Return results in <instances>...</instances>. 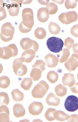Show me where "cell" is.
<instances>
[{
    "label": "cell",
    "instance_id": "obj_36",
    "mask_svg": "<svg viewBox=\"0 0 78 122\" xmlns=\"http://www.w3.org/2000/svg\"><path fill=\"white\" fill-rule=\"evenodd\" d=\"M0 20H2L6 17V13L4 8L3 6V4L2 1H0Z\"/></svg>",
    "mask_w": 78,
    "mask_h": 122
},
{
    "label": "cell",
    "instance_id": "obj_19",
    "mask_svg": "<svg viewBox=\"0 0 78 122\" xmlns=\"http://www.w3.org/2000/svg\"><path fill=\"white\" fill-rule=\"evenodd\" d=\"M14 114L16 117L19 118L24 116L26 113L25 109L22 105L17 103L13 107Z\"/></svg>",
    "mask_w": 78,
    "mask_h": 122
},
{
    "label": "cell",
    "instance_id": "obj_40",
    "mask_svg": "<svg viewBox=\"0 0 78 122\" xmlns=\"http://www.w3.org/2000/svg\"><path fill=\"white\" fill-rule=\"evenodd\" d=\"M73 51L74 53L78 54V43L74 44L73 46Z\"/></svg>",
    "mask_w": 78,
    "mask_h": 122
},
{
    "label": "cell",
    "instance_id": "obj_39",
    "mask_svg": "<svg viewBox=\"0 0 78 122\" xmlns=\"http://www.w3.org/2000/svg\"><path fill=\"white\" fill-rule=\"evenodd\" d=\"M70 89L73 93H78V83H75L73 86L70 87Z\"/></svg>",
    "mask_w": 78,
    "mask_h": 122
},
{
    "label": "cell",
    "instance_id": "obj_4",
    "mask_svg": "<svg viewBox=\"0 0 78 122\" xmlns=\"http://www.w3.org/2000/svg\"><path fill=\"white\" fill-rule=\"evenodd\" d=\"M49 86L45 81H41L35 86L32 92L34 98H41L44 97L48 91Z\"/></svg>",
    "mask_w": 78,
    "mask_h": 122
},
{
    "label": "cell",
    "instance_id": "obj_16",
    "mask_svg": "<svg viewBox=\"0 0 78 122\" xmlns=\"http://www.w3.org/2000/svg\"><path fill=\"white\" fill-rule=\"evenodd\" d=\"M9 108L6 106H1L0 108V122H9Z\"/></svg>",
    "mask_w": 78,
    "mask_h": 122
},
{
    "label": "cell",
    "instance_id": "obj_9",
    "mask_svg": "<svg viewBox=\"0 0 78 122\" xmlns=\"http://www.w3.org/2000/svg\"><path fill=\"white\" fill-rule=\"evenodd\" d=\"M65 66L66 69L70 72L74 71L78 67V54H73L67 61Z\"/></svg>",
    "mask_w": 78,
    "mask_h": 122
},
{
    "label": "cell",
    "instance_id": "obj_32",
    "mask_svg": "<svg viewBox=\"0 0 78 122\" xmlns=\"http://www.w3.org/2000/svg\"><path fill=\"white\" fill-rule=\"evenodd\" d=\"M0 105L5 104L8 105L9 102L8 95L7 93L5 92H1L0 93Z\"/></svg>",
    "mask_w": 78,
    "mask_h": 122
},
{
    "label": "cell",
    "instance_id": "obj_24",
    "mask_svg": "<svg viewBox=\"0 0 78 122\" xmlns=\"http://www.w3.org/2000/svg\"><path fill=\"white\" fill-rule=\"evenodd\" d=\"M48 28L50 32L52 35H57L60 31L61 28L59 25L51 21L49 25Z\"/></svg>",
    "mask_w": 78,
    "mask_h": 122
},
{
    "label": "cell",
    "instance_id": "obj_41",
    "mask_svg": "<svg viewBox=\"0 0 78 122\" xmlns=\"http://www.w3.org/2000/svg\"><path fill=\"white\" fill-rule=\"evenodd\" d=\"M38 2L40 4L43 5H47L49 4V3L50 0H38Z\"/></svg>",
    "mask_w": 78,
    "mask_h": 122
},
{
    "label": "cell",
    "instance_id": "obj_31",
    "mask_svg": "<svg viewBox=\"0 0 78 122\" xmlns=\"http://www.w3.org/2000/svg\"><path fill=\"white\" fill-rule=\"evenodd\" d=\"M10 84V80L8 77L5 76H2L0 78V87L2 88H7Z\"/></svg>",
    "mask_w": 78,
    "mask_h": 122
},
{
    "label": "cell",
    "instance_id": "obj_30",
    "mask_svg": "<svg viewBox=\"0 0 78 122\" xmlns=\"http://www.w3.org/2000/svg\"><path fill=\"white\" fill-rule=\"evenodd\" d=\"M46 8L48 10L49 15L55 14L58 10L57 5L55 3H49L46 5Z\"/></svg>",
    "mask_w": 78,
    "mask_h": 122
},
{
    "label": "cell",
    "instance_id": "obj_42",
    "mask_svg": "<svg viewBox=\"0 0 78 122\" xmlns=\"http://www.w3.org/2000/svg\"><path fill=\"white\" fill-rule=\"evenodd\" d=\"M53 2H55V3H57V4H63V2H64V0H53Z\"/></svg>",
    "mask_w": 78,
    "mask_h": 122
},
{
    "label": "cell",
    "instance_id": "obj_1",
    "mask_svg": "<svg viewBox=\"0 0 78 122\" xmlns=\"http://www.w3.org/2000/svg\"><path fill=\"white\" fill-rule=\"evenodd\" d=\"M22 16L23 21L19 25V30L23 33L30 32L34 24L33 11L30 8L24 9Z\"/></svg>",
    "mask_w": 78,
    "mask_h": 122
},
{
    "label": "cell",
    "instance_id": "obj_28",
    "mask_svg": "<svg viewBox=\"0 0 78 122\" xmlns=\"http://www.w3.org/2000/svg\"><path fill=\"white\" fill-rule=\"evenodd\" d=\"M47 78L51 83H56L58 80V74L54 71L49 72L47 75Z\"/></svg>",
    "mask_w": 78,
    "mask_h": 122
},
{
    "label": "cell",
    "instance_id": "obj_3",
    "mask_svg": "<svg viewBox=\"0 0 78 122\" xmlns=\"http://www.w3.org/2000/svg\"><path fill=\"white\" fill-rule=\"evenodd\" d=\"M64 45V42L61 39L54 36L49 38L47 42V48L50 51L55 53L62 51Z\"/></svg>",
    "mask_w": 78,
    "mask_h": 122
},
{
    "label": "cell",
    "instance_id": "obj_13",
    "mask_svg": "<svg viewBox=\"0 0 78 122\" xmlns=\"http://www.w3.org/2000/svg\"><path fill=\"white\" fill-rule=\"evenodd\" d=\"M12 57H14L15 56L12 49L9 46L7 47L0 48V57L3 59L7 60Z\"/></svg>",
    "mask_w": 78,
    "mask_h": 122
},
{
    "label": "cell",
    "instance_id": "obj_38",
    "mask_svg": "<svg viewBox=\"0 0 78 122\" xmlns=\"http://www.w3.org/2000/svg\"><path fill=\"white\" fill-rule=\"evenodd\" d=\"M68 122H78V115L76 114L70 115Z\"/></svg>",
    "mask_w": 78,
    "mask_h": 122
},
{
    "label": "cell",
    "instance_id": "obj_5",
    "mask_svg": "<svg viewBox=\"0 0 78 122\" xmlns=\"http://www.w3.org/2000/svg\"><path fill=\"white\" fill-rule=\"evenodd\" d=\"M22 63L21 58H16L13 61L12 67L14 73L17 76H22L27 72L28 68Z\"/></svg>",
    "mask_w": 78,
    "mask_h": 122
},
{
    "label": "cell",
    "instance_id": "obj_18",
    "mask_svg": "<svg viewBox=\"0 0 78 122\" xmlns=\"http://www.w3.org/2000/svg\"><path fill=\"white\" fill-rule=\"evenodd\" d=\"M20 5L15 2L9 5L7 10L10 15L15 16L18 15L20 10Z\"/></svg>",
    "mask_w": 78,
    "mask_h": 122
},
{
    "label": "cell",
    "instance_id": "obj_43",
    "mask_svg": "<svg viewBox=\"0 0 78 122\" xmlns=\"http://www.w3.org/2000/svg\"><path fill=\"white\" fill-rule=\"evenodd\" d=\"M32 1V0H23V4H29L31 3Z\"/></svg>",
    "mask_w": 78,
    "mask_h": 122
},
{
    "label": "cell",
    "instance_id": "obj_21",
    "mask_svg": "<svg viewBox=\"0 0 78 122\" xmlns=\"http://www.w3.org/2000/svg\"><path fill=\"white\" fill-rule=\"evenodd\" d=\"M55 119L60 121L63 122L68 120L70 118V116L62 111H56L55 113Z\"/></svg>",
    "mask_w": 78,
    "mask_h": 122
},
{
    "label": "cell",
    "instance_id": "obj_29",
    "mask_svg": "<svg viewBox=\"0 0 78 122\" xmlns=\"http://www.w3.org/2000/svg\"><path fill=\"white\" fill-rule=\"evenodd\" d=\"M32 84V80L30 78H24L21 83V86L22 88L25 90L30 89Z\"/></svg>",
    "mask_w": 78,
    "mask_h": 122
},
{
    "label": "cell",
    "instance_id": "obj_23",
    "mask_svg": "<svg viewBox=\"0 0 78 122\" xmlns=\"http://www.w3.org/2000/svg\"><path fill=\"white\" fill-rule=\"evenodd\" d=\"M55 91L58 96L62 97L66 94L67 89L63 84H60L55 87Z\"/></svg>",
    "mask_w": 78,
    "mask_h": 122
},
{
    "label": "cell",
    "instance_id": "obj_15",
    "mask_svg": "<svg viewBox=\"0 0 78 122\" xmlns=\"http://www.w3.org/2000/svg\"><path fill=\"white\" fill-rule=\"evenodd\" d=\"M62 82L64 85L70 87L73 86L75 82L74 75L70 73L64 74L62 77Z\"/></svg>",
    "mask_w": 78,
    "mask_h": 122
},
{
    "label": "cell",
    "instance_id": "obj_2",
    "mask_svg": "<svg viewBox=\"0 0 78 122\" xmlns=\"http://www.w3.org/2000/svg\"><path fill=\"white\" fill-rule=\"evenodd\" d=\"M15 32L14 27L10 22H6L4 24L1 28L0 37L3 41L8 42L13 38Z\"/></svg>",
    "mask_w": 78,
    "mask_h": 122
},
{
    "label": "cell",
    "instance_id": "obj_27",
    "mask_svg": "<svg viewBox=\"0 0 78 122\" xmlns=\"http://www.w3.org/2000/svg\"><path fill=\"white\" fill-rule=\"evenodd\" d=\"M56 111V109L52 108H49L47 109L45 114V116L47 120L52 121L55 119V115Z\"/></svg>",
    "mask_w": 78,
    "mask_h": 122
},
{
    "label": "cell",
    "instance_id": "obj_25",
    "mask_svg": "<svg viewBox=\"0 0 78 122\" xmlns=\"http://www.w3.org/2000/svg\"><path fill=\"white\" fill-rule=\"evenodd\" d=\"M42 72L38 68H33L30 73V78L34 81H38L41 77Z\"/></svg>",
    "mask_w": 78,
    "mask_h": 122
},
{
    "label": "cell",
    "instance_id": "obj_17",
    "mask_svg": "<svg viewBox=\"0 0 78 122\" xmlns=\"http://www.w3.org/2000/svg\"><path fill=\"white\" fill-rule=\"evenodd\" d=\"M46 103L49 105L57 106L59 105L60 100L53 93H50L46 97Z\"/></svg>",
    "mask_w": 78,
    "mask_h": 122
},
{
    "label": "cell",
    "instance_id": "obj_6",
    "mask_svg": "<svg viewBox=\"0 0 78 122\" xmlns=\"http://www.w3.org/2000/svg\"><path fill=\"white\" fill-rule=\"evenodd\" d=\"M78 15L75 11H70L61 14L59 16V20L62 23L69 24L77 20Z\"/></svg>",
    "mask_w": 78,
    "mask_h": 122
},
{
    "label": "cell",
    "instance_id": "obj_35",
    "mask_svg": "<svg viewBox=\"0 0 78 122\" xmlns=\"http://www.w3.org/2000/svg\"><path fill=\"white\" fill-rule=\"evenodd\" d=\"M74 43V41L70 37L65 39L64 45L69 50L73 47Z\"/></svg>",
    "mask_w": 78,
    "mask_h": 122
},
{
    "label": "cell",
    "instance_id": "obj_22",
    "mask_svg": "<svg viewBox=\"0 0 78 122\" xmlns=\"http://www.w3.org/2000/svg\"><path fill=\"white\" fill-rule=\"evenodd\" d=\"M70 52L69 50L66 49H63L61 53L58 55L59 62L63 63L67 61L69 57Z\"/></svg>",
    "mask_w": 78,
    "mask_h": 122
},
{
    "label": "cell",
    "instance_id": "obj_37",
    "mask_svg": "<svg viewBox=\"0 0 78 122\" xmlns=\"http://www.w3.org/2000/svg\"><path fill=\"white\" fill-rule=\"evenodd\" d=\"M71 33L72 36L78 37V25H74L72 27L71 29Z\"/></svg>",
    "mask_w": 78,
    "mask_h": 122
},
{
    "label": "cell",
    "instance_id": "obj_26",
    "mask_svg": "<svg viewBox=\"0 0 78 122\" xmlns=\"http://www.w3.org/2000/svg\"><path fill=\"white\" fill-rule=\"evenodd\" d=\"M34 35L38 39L42 40L45 38L47 35V33L46 31L44 28H38L35 30Z\"/></svg>",
    "mask_w": 78,
    "mask_h": 122
},
{
    "label": "cell",
    "instance_id": "obj_20",
    "mask_svg": "<svg viewBox=\"0 0 78 122\" xmlns=\"http://www.w3.org/2000/svg\"><path fill=\"white\" fill-rule=\"evenodd\" d=\"M13 100L16 102H20L23 100L24 95L18 89H14L11 92Z\"/></svg>",
    "mask_w": 78,
    "mask_h": 122
},
{
    "label": "cell",
    "instance_id": "obj_8",
    "mask_svg": "<svg viewBox=\"0 0 78 122\" xmlns=\"http://www.w3.org/2000/svg\"><path fill=\"white\" fill-rule=\"evenodd\" d=\"M20 44L23 49L24 50L32 49L36 52L39 48V45L37 42L29 38L22 39Z\"/></svg>",
    "mask_w": 78,
    "mask_h": 122
},
{
    "label": "cell",
    "instance_id": "obj_34",
    "mask_svg": "<svg viewBox=\"0 0 78 122\" xmlns=\"http://www.w3.org/2000/svg\"><path fill=\"white\" fill-rule=\"evenodd\" d=\"M77 1L76 0H65V6L68 9H74L76 6Z\"/></svg>",
    "mask_w": 78,
    "mask_h": 122
},
{
    "label": "cell",
    "instance_id": "obj_10",
    "mask_svg": "<svg viewBox=\"0 0 78 122\" xmlns=\"http://www.w3.org/2000/svg\"><path fill=\"white\" fill-rule=\"evenodd\" d=\"M43 109V106L41 102H34L29 106V112L31 115L37 116L40 114Z\"/></svg>",
    "mask_w": 78,
    "mask_h": 122
},
{
    "label": "cell",
    "instance_id": "obj_7",
    "mask_svg": "<svg viewBox=\"0 0 78 122\" xmlns=\"http://www.w3.org/2000/svg\"><path fill=\"white\" fill-rule=\"evenodd\" d=\"M65 109L70 112H74L78 109V98L74 95L69 96L65 100L64 104Z\"/></svg>",
    "mask_w": 78,
    "mask_h": 122
},
{
    "label": "cell",
    "instance_id": "obj_33",
    "mask_svg": "<svg viewBox=\"0 0 78 122\" xmlns=\"http://www.w3.org/2000/svg\"><path fill=\"white\" fill-rule=\"evenodd\" d=\"M45 66H46V63L42 60H37L36 62L32 66L33 68H38L42 72L45 70Z\"/></svg>",
    "mask_w": 78,
    "mask_h": 122
},
{
    "label": "cell",
    "instance_id": "obj_11",
    "mask_svg": "<svg viewBox=\"0 0 78 122\" xmlns=\"http://www.w3.org/2000/svg\"><path fill=\"white\" fill-rule=\"evenodd\" d=\"M36 52L32 49L25 50L21 55V59L23 62H31L35 57Z\"/></svg>",
    "mask_w": 78,
    "mask_h": 122
},
{
    "label": "cell",
    "instance_id": "obj_14",
    "mask_svg": "<svg viewBox=\"0 0 78 122\" xmlns=\"http://www.w3.org/2000/svg\"><path fill=\"white\" fill-rule=\"evenodd\" d=\"M37 16L38 20L40 22L42 23L46 22L49 17L48 10L46 8H40L38 10Z\"/></svg>",
    "mask_w": 78,
    "mask_h": 122
},
{
    "label": "cell",
    "instance_id": "obj_12",
    "mask_svg": "<svg viewBox=\"0 0 78 122\" xmlns=\"http://www.w3.org/2000/svg\"><path fill=\"white\" fill-rule=\"evenodd\" d=\"M46 65L49 68H54L57 65L59 61L58 58L51 54H48L45 58Z\"/></svg>",
    "mask_w": 78,
    "mask_h": 122
},
{
    "label": "cell",
    "instance_id": "obj_44",
    "mask_svg": "<svg viewBox=\"0 0 78 122\" xmlns=\"http://www.w3.org/2000/svg\"><path fill=\"white\" fill-rule=\"evenodd\" d=\"M77 79L78 80V73L77 75Z\"/></svg>",
    "mask_w": 78,
    "mask_h": 122
}]
</instances>
